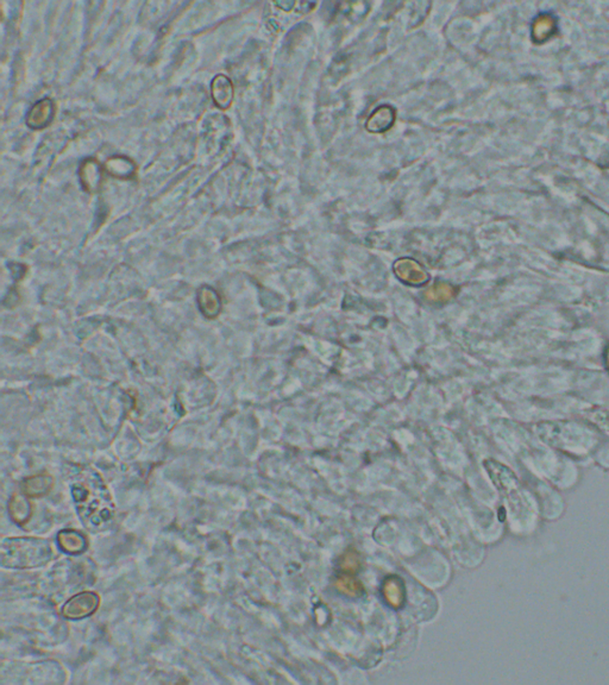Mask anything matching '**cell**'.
Returning a JSON list of instances; mask_svg holds the SVG:
<instances>
[{"instance_id": "cell-6", "label": "cell", "mask_w": 609, "mask_h": 685, "mask_svg": "<svg viewBox=\"0 0 609 685\" xmlns=\"http://www.w3.org/2000/svg\"><path fill=\"white\" fill-rule=\"evenodd\" d=\"M235 87L229 76L215 75L211 82V96L215 106L220 110H227L233 101Z\"/></svg>"}, {"instance_id": "cell-13", "label": "cell", "mask_w": 609, "mask_h": 685, "mask_svg": "<svg viewBox=\"0 0 609 685\" xmlns=\"http://www.w3.org/2000/svg\"><path fill=\"white\" fill-rule=\"evenodd\" d=\"M557 31V21L551 14L538 16L532 24V39L534 42L543 43L553 37Z\"/></svg>"}, {"instance_id": "cell-7", "label": "cell", "mask_w": 609, "mask_h": 685, "mask_svg": "<svg viewBox=\"0 0 609 685\" xmlns=\"http://www.w3.org/2000/svg\"><path fill=\"white\" fill-rule=\"evenodd\" d=\"M198 305L205 318L215 319L222 312V298L213 287L203 285L198 292Z\"/></svg>"}, {"instance_id": "cell-14", "label": "cell", "mask_w": 609, "mask_h": 685, "mask_svg": "<svg viewBox=\"0 0 609 685\" xmlns=\"http://www.w3.org/2000/svg\"><path fill=\"white\" fill-rule=\"evenodd\" d=\"M9 513L12 521L17 524H26L30 520L33 508L28 499V496L23 494H15L9 503Z\"/></svg>"}, {"instance_id": "cell-5", "label": "cell", "mask_w": 609, "mask_h": 685, "mask_svg": "<svg viewBox=\"0 0 609 685\" xmlns=\"http://www.w3.org/2000/svg\"><path fill=\"white\" fill-rule=\"evenodd\" d=\"M79 180L83 188L96 193L103 185V167L96 158H86L80 164Z\"/></svg>"}, {"instance_id": "cell-10", "label": "cell", "mask_w": 609, "mask_h": 685, "mask_svg": "<svg viewBox=\"0 0 609 685\" xmlns=\"http://www.w3.org/2000/svg\"><path fill=\"white\" fill-rule=\"evenodd\" d=\"M395 121V110L389 105H384L370 114L366 123L367 130L369 132H384L393 126Z\"/></svg>"}, {"instance_id": "cell-3", "label": "cell", "mask_w": 609, "mask_h": 685, "mask_svg": "<svg viewBox=\"0 0 609 685\" xmlns=\"http://www.w3.org/2000/svg\"><path fill=\"white\" fill-rule=\"evenodd\" d=\"M101 597L96 592H83L73 596L62 607V615L68 620H81L96 613Z\"/></svg>"}, {"instance_id": "cell-8", "label": "cell", "mask_w": 609, "mask_h": 685, "mask_svg": "<svg viewBox=\"0 0 609 685\" xmlns=\"http://www.w3.org/2000/svg\"><path fill=\"white\" fill-rule=\"evenodd\" d=\"M136 164L131 158L122 155H115L106 160L104 171L112 178L119 180H130L136 174Z\"/></svg>"}, {"instance_id": "cell-12", "label": "cell", "mask_w": 609, "mask_h": 685, "mask_svg": "<svg viewBox=\"0 0 609 685\" xmlns=\"http://www.w3.org/2000/svg\"><path fill=\"white\" fill-rule=\"evenodd\" d=\"M58 544L63 552L80 554L87 549V539L83 533L74 529H63L58 534Z\"/></svg>"}, {"instance_id": "cell-11", "label": "cell", "mask_w": 609, "mask_h": 685, "mask_svg": "<svg viewBox=\"0 0 609 685\" xmlns=\"http://www.w3.org/2000/svg\"><path fill=\"white\" fill-rule=\"evenodd\" d=\"M54 487V478L49 474L34 475L22 483V492L28 497L47 495Z\"/></svg>"}, {"instance_id": "cell-9", "label": "cell", "mask_w": 609, "mask_h": 685, "mask_svg": "<svg viewBox=\"0 0 609 685\" xmlns=\"http://www.w3.org/2000/svg\"><path fill=\"white\" fill-rule=\"evenodd\" d=\"M394 271L402 281L412 283V285H420L429 280L426 271L424 270L421 265L416 263V260H409V258L399 260L394 264Z\"/></svg>"}, {"instance_id": "cell-1", "label": "cell", "mask_w": 609, "mask_h": 685, "mask_svg": "<svg viewBox=\"0 0 609 685\" xmlns=\"http://www.w3.org/2000/svg\"><path fill=\"white\" fill-rule=\"evenodd\" d=\"M76 510L85 527L90 531H104L115 517V502L101 478L83 476L72 484Z\"/></svg>"}, {"instance_id": "cell-15", "label": "cell", "mask_w": 609, "mask_h": 685, "mask_svg": "<svg viewBox=\"0 0 609 685\" xmlns=\"http://www.w3.org/2000/svg\"><path fill=\"white\" fill-rule=\"evenodd\" d=\"M605 365H607V369L609 370V345L607 346V349H605Z\"/></svg>"}, {"instance_id": "cell-2", "label": "cell", "mask_w": 609, "mask_h": 685, "mask_svg": "<svg viewBox=\"0 0 609 685\" xmlns=\"http://www.w3.org/2000/svg\"><path fill=\"white\" fill-rule=\"evenodd\" d=\"M53 549L47 539L34 537L4 539L0 547L1 565L9 569H35L51 559Z\"/></svg>"}, {"instance_id": "cell-4", "label": "cell", "mask_w": 609, "mask_h": 685, "mask_svg": "<svg viewBox=\"0 0 609 685\" xmlns=\"http://www.w3.org/2000/svg\"><path fill=\"white\" fill-rule=\"evenodd\" d=\"M55 112L54 101L51 98H44L34 103L30 108L26 116V124L33 130L46 128L54 121Z\"/></svg>"}]
</instances>
